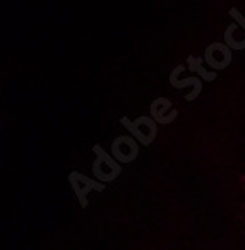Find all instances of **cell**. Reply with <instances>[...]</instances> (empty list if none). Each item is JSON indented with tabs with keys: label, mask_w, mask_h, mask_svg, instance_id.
<instances>
[{
	"label": "cell",
	"mask_w": 245,
	"mask_h": 250,
	"mask_svg": "<svg viewBox=\"0 0 245 250\" xmlns=\"http://www.w3.org/2000/svg\"><path fill=\"white\" fill-rule=\"evenodd\" d=\"M230 18H233L235 21L238 22V26H240L242 29L245 28V19H244V16H242V12L238 11L237 7H231V9H230Z\"/></svg>",
	"instance_id": "10"
},
{
	"label": "cell",
	"mask_w": 245,
	"mask_h": 250,
	"mask_svg": "<svg viewBox=\"0 0 245 250\" xmlns=\"http://www.w3.org/2000/svg\"><path fill=\"white\" fill-rule=\"evenodd\" d=\"M93 153L96 154V158L100 160L101 165H107L108 170H110L111 173H115V175H120L122 173L120 163H118L117 160H113V156H110V154H108L107 151H105L103 147L100 146V144H94V146H93Z\"/></svg>",
	"instance_id": "8"
},
{
	"label": "cell",
	"mask_w": 245,
	"mask_h": 250,
	"mask_svg": "<svg viewBox=\"0 0 245 250\" xmlns=\"http://www.w3.org/2000/svg\"><path fill=\"white\" fill-rule=\"evenodd\" d=\"M120 124L131 132V136L137 141L141 146H151L153 141L158 136V124L151 117H139L135 120H129V117H122Z\"/></svg>",
	"instance_id": "1"
},
{
	"label": "cell",
	"mask_w": 245,
	"mask_h": 250,
	"mask_svg": "<svg viewBox=\"0 0 245 250\" xmlns=\"http://www.w3.org/2000/svg\"><path fill=\"white\" fill-rule=\"evenodd\" d=\"M238 29V24L237 22H231L230 26L226 28V31H224V45L228 46L230 50H245V42L242 40V42H237V40L233 38V33Z\"/></svg>",
	"instance_id": "9"
},
{
	"label": "cell",
	"mask_w": 245,
	"mask_h": 250,
	"mask_svg": "<svg viewBox=\"0 0 245 250\" xmlns=\"http://www.w3.org/2000/svg\"><path fill=\"white\" fill-rule=\"evenodd\" d=\"M183 63H180V65H177L175 69H173V72L170 74V86L175 87V89H183V87L187 86H192V93L187 94L185 100L187 101H194L197 96L200 94V91H202V81L199 79V77H187V79H178V74L183 72Z\"/></svg>",
	"instance_id": "5"
},
{
	"label": "cell",
	"mask_w": 245,
	"mask_h": 250,
	"mask_svg": "<svg viewBox=\"0 0 245 250\" xmlns=\"http://www.w3.org/2000/svg\"><path fill=\"white\" fill-rule=\"evenodd\" d=\"M111 153L118 163H132L139 156V143L132 136H118L111 144Z\"/></svg>",
	"instance_id": "3"
},
{
	"label": "cell",
	"mask_w": 245,
	"mask_h": 250,
	"mask_svg": "<svg viewBox=\"0 0 245 250\" xmlns=\"http://www.w3.org/2000/svg\"><path fill=\"white\" fill-rule=\"evenodd\" d=\"M187 63H189V70H190V72H196L197 76L200 77V79L209 81V83H213V81L218 77L216 70H206V69H204V67H202L204 60L200 59V57L189 55V57H187Z\"/></svg>",
	"instance_id": "7"
},
{
	"label": "cell",
	"mask_w": 245,
	"mask_h": 250,
	"mask_svg": "<svg viewBox=\"0 0 245 250\" xmlns=\"http://www.w3.org/2000/svg\"><path fill=\"white\" fill-rule=\"evenodd\" d=\"M172 108V101L166 100V98H156L151 103V118L159 125H168L178 117V111L173 110L170 115H166L165 111Z\"/></svg>",
	"instance_id": "6"
},
{
	"label": "cell",
	"mask_w": 245,
	"mask_h": 250,
	"mask_svg": "<svg viewBox=\"0 0 245 250\" xmlns=\"http://www.w3.org/2000/svg\"><path fill=\"white\" fill-rule=\"evenodd\" d=\"M204 62L213 70H223L231 63V50L224 43H211L204 52Z\"/></svg>",
	"instance_id": "4"
},
{
	"label": "cell",
	"mask_w": 245,
	"mask_h": 250,
	"mask_svg": "<svg viewBox=\"0 0 245 250\" xmlns=\"http://www.w3.org/2000/svg\"><path fill=\"white\" fill-rule=\"evenodd\" d=\"M69 184H70V187H72L74 194H76L77 201H79L83 209L88 208V194H89L91 190L103 192L105 188H107V185H105L103 182L89 178V177H86V175L79 173V171H70Z\"/></svg>",
	"instance_id": "2"
}]
</instances>
